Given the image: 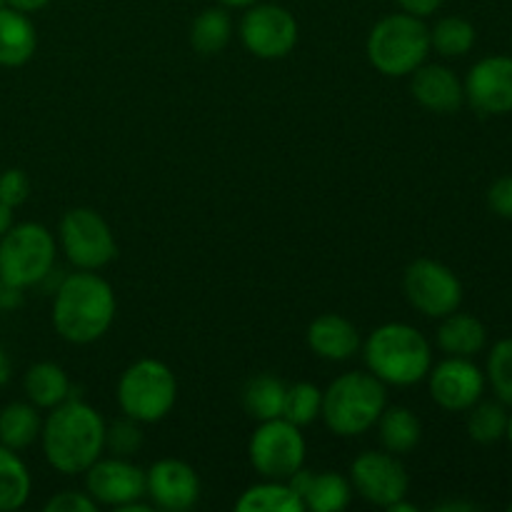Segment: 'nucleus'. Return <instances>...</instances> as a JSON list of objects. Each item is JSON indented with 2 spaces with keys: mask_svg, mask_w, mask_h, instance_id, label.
<instances>
[{
  "mask_svg": "<svg viewBox=\"0 0 512 512\" xmlns=\"http://www.w3.org/2000/svg\"><path fill=\"white\" fill-rule=\"evenodd\" d=\"M308 348L318 358L330 360V363H345L355 358L360 350V333L348 318L338 313H323L308 325Z\"/></svg>",
  "mask_w": 512,
  "mask_h": 512,
  "instance_id": "obj_18",
  "label": "nucleus"
},
{
  "mask_svg": "<svg viewBox=\"0 0 512 512\" xmlns=\"http://www.w3.org/2000/svg\"><path fill=\"white\" fill-rule=\"evenodd\" d=\"M350 485L365 503L388 510L395 500L408 498L410 478L398 455L388 450H365L350 465Z\"/></svg>",
  "mask_w": 512,
  "mask_h": 512,
  "instance_id": "obj_12",
  "label": "nucleus"
},
{
  "mask_svg": "<svg viewBox=\"0 0 512 512\" xmlns=\"http://www.w3.org/2000/svg\"><path fill=\"white\" fill-rule=\"evenodd\" d=\"M23 305V288H15L0 280V310H15Z\"/></svg>",
  "mask_w": 512,
  "mask_h": 512,
  "instance_id": "obj_38",
  "label": "nucleus"
},
{
  "mask_svg": "<svg viewBox=\"0 0 512 512\" xmlns=\"http://www.w3.org/2000/svg\"><path fill=\"white\" fill-rule=\"evenodd\" d=\"M475 40H478L475 25L460 15H445L430 28V50L443 58H463L473 50Z\"/></svg>",
  "mask_w": 512,
  "mask_h": 512,
  "instance_id": "obj_29",
  "label": "nucleus"
},
{
  "mask_svg": "<svg viewBox=\"0 0 512 512\" xmlns=\"http://www.w3.org/2000/svg\"><path fill=\"white\" fill-rule=\"evenodd\" d=\"M370 65L388 78H405L428 60L430 28L410 13L385 15L373 25L365 43Z\"/></svg>",
  "mask_w": 512,
  "mask_h": 512,
  "instance_id": "obj_5",
  "label": "nucleus"
},
{
  "mask_svg": "<svg viewBox=\"0 0 512 512\" xmlns=\"http://www.w3.org/2000/svg\"><path fill=\"white\" fill-rule=\"evenodd\" d=\"M368 373L385 385L423 383L433 368V348L418 328L408 323H385L368 335L363 345Z\"/></svg>",
  "mask_w": 512,
  "mask_h": 512,
  "instance_id": "obj_3",
  "label": "nucleus"
},
{
  "mask_svg": "<svg viewBox=\"0 0 512 512\" xmlns=\"http://www.w3.org/2000/svg\"><path fill=\"white\" fill-rule=\"evenodd\" d=\"M320 408H323V390L318 385L295 383L285 388L283 418L288 423L305 428V425L315 423L320 418Z\"/></svg>",
  "mask_w": 512,
  "mask_h": 512,
  "instance_id": "obj_31",
  "label": "nucleus"
},
{
  "mask_svg": "<svg viewBox=\"0 0 512 512\" xmlns=\"http://www.w3.org/2000/svg\"><path fill=\"white\" fill-rule=\"evenodd\" d=\"M178 403V380L165 363L155 358L135 360L118 380V405L123 415L140 425L160 423Z\"/></svg>",
  "mask_w": 512,
  "mask_h": 512,
  "instance_id": "obj_6",
  "label": "nucleus"
},
{
  "mask_svg": "<svg viewBox=\"0 0 512 512\" xmlns=\"http://www.w3.org/2000/svg\"><path fill=\"white\" fill-rule=\"evenodd\" d=\"M488 208L498 218L512 220V175H503L488 188Z\"/></svg>",
  "mask_w": 512,
  "mask_h": 512,
  "instance_id": "obj_36",
  "label": "nucleus"
},
{
  "mask_svg": "<svg viewBox=\"0 0 512 512\" xmlns=\"http://www.w3.org/2000/svg\"><path fill=\"white\" fill-rule=\"evenodd\" d=\"M30 195V178L25 175V170L20 168H8L0 173V203H5L8 208H18L28 200Z\"/></svg>",
  "mask_w": 512,
  "mask_h": 512,
  "instance_id": "obj_34",
  "label": "nucleus"
},
{
  "mask_svg": "<svg viewBox=\"0 0 512 512\" xmlns=\"http://www.w3.org/2000/svg\"><path fill=\"white\" fill-rule=\"evenodd\" d=\"M470 108L483 115L512 113V55H488L468 70L463 83Z\"/></svg>",
  "mask_w": 512,
  "mask_h": 512,
  "instance_id": "obj_15",
  "label": "nucleus"
},
{
  "mask_svg": "<svg viewBox=\"0 0 512 512\" xmlns=\"http://www.w3.org/2000/svg\"><path fill=\"white\" fill-rule=\"evenodd\" d=\"M353 500V485L345 475L333 473V470H323V473H313L308 490L303 495L305 510L313 512H340L345 510Z\"/></svg>",
  "mask_w": 512,
  "mask_h": 512,
  "instance_id": "obj_28",
  "label": "nucleus"
},
{
  "mask_svg": "<svg viewBox=\"0 0 512 512\" xmlns=\"http://www.w3.org/2000/svg\"><path fill=\"white\" fill-rule=\"evenodd\" d=\"M435 510H440V512H470V510H478V505H473V503H443V505H438Z\"/></svg>",
  "mask_w": 512,
  "mask_h": 512,
  "instance_id": "obj_42",
  "label": "nucleus"
},
{
  "mask_svg": "<svg viewBox=\"0 0 512 512\" xmlns=\"http://www.w3.org/2000/svg\"><path fill=\"white\" fill-rule=\"evenodd\" d=\"M38 50V33L28 13L0 5V65L20 68Z\"/></svg>",
  "mask_w": 512,
  "mask_h": 512,
  "instance_id": "obj_19",
  "label": "nucleus"
},
{
  "mask_svg": "<svg viewBox=\"0 0 512 512\" xmlns=\"http://www.w3.org/2000/svg\"><path fill=\"white\" fill-rule=\"evenodd\" d=\"M43 420L33 403H8L0 410V445L25 450L40 438Z\"/></svg>",
  "mask_w": 512,
  "mask_h": 512,
  "instance_id": "obj_24",
  "label": "nucleus"
},
{
  "mask_svg": "<svg viewBox=\"0 0 512 512\" xmlns=\"http://www.w3.org/2000/svg\"><path fill=\"white\" fill-rule=\"evenodd\" d=\"M388 408V390L383 380L373 373L353 370L335 378L323 390V418L325 428L338 438H358L375 428L383 410Z\"/></svg>",
  "mask_w": 512,
  "mask_h": 512,
  "instance_id": "obj_4",
  "label": "nucleus"
},
{
  "mask_svg": "<svg viewBox=\"0 0 512 512\" xmlns=\"http://www.w3.org/2000/svg\"><path fill=\"white\" fill-rule=\"evenodd\" d=\"M10 373H13V365H10L8 353H5V350L0 348V388H3V385L8 383Z\"/></svg>",
  "mask_w": 512,
  "mask_h": 512,
  "instance_id": "obj_41",
  "label": "nucleus"
},
{
  "mask_svg": "<svg viewBox=\"0 0 512 512\" xmlns=\"http://www.w3.org/2000/svg\"><path fill=\"white\" fill-rule=\"evenodd\" d=\"M505 438H508L510 448H512V413L508 415V430H505Z\"/></svg>",
  "mask_w": 512,
  "mask_h": 512,
  "instance_id": "obj_45",
  "label": "nucleus"
},
{
  "mask_svg": "<svg viewBox=\"0 0 512 512\" xmlns=\"http://www.w3.org/2000/svg\"><path fill=\"white\" fill-rule=\"evenodd\" d=\"M85 490L98 505L120 510L145 498V470L130 458H98L85 470Z\"/></svg>",
  "mask_w": 512,
  "mask_h": 512,
  "instance_id": "obj_14",
  "label": "nucleus"
},
{
  "mask_svg": "<svg viewBox=\"0 0 512 512\" xmlns=\"http://www.w3.org/2000/svg\"><path fill=\"white\" fill-rule=\"evenodd\" d=\"M233 40V18L228 8H205L190 25V45L200 55H218Z\"/></svg>",
  "mask_w": 512,
  "mask_h": 512,
  "instance_id": "obj_25",
  "label": "nucleus"
},
{
  "mask_svg": "<svg viewBox=\"0 0 512 512\" xmlns=\"http://www.w3.org/2000/svg\"><path fill=\"white\" fill-rule=\"evenodd\" d=\"M308 445L298 425L285 418L265 420L248 443V458L263 480H288L305 465Z\"/></svg>",
  "mask_w": 512,
  "mask_h": 512,
  "instance_id": "obj_8",
  "label": "nucleus"
},
{
  "mask_svg": "<svg viewBox=\"0 0 512 512\" xmlns=\"http://www.w3.org/2000/svg\"><path fill=\"white\" fill-rule=\"evenodd\" d=\"M10 228H13V208L0 203V238H3Z\"/></svg>",
  "mask_w": 512,
  "mask_h": 512,
  "instance_id": "obj_40",
  "label": "nucleus"
},
{
  "mask_svg": "<svg viewBox=\"0 0 512 512\" xmlns=\"http://www.w3.org/2000/svg\"><path fill=\"white\" fill-rule=\"evenodd\" d=\"M508 510H510V512H512V503H510V508H508Z\"/></svg>",
  "mask_w": 512,
  "mask_h": 512,
  "instance_id": "obj_46",
  "label": "nucleus"
},
{
  "mask_svg": "<svg viewBox=\"0 0 512 512\" xmlns=\"http://www.w3.org/2000/svg\"><path fill=\"white\" fill-rule=\"evenodd\" d=\"M468 435L480 445H493L505 438L508 430V410L505 403L480 398L473 408L468 410Z\"/></svg>",
  "mask_w": 512,
  "mask_h": 512,
  "instance_id": "obj_30",
  "label": "nucleus"
},
{
  "mask_svg": "<svg viewBox=\"0 0 512 512\" xmlns=\"http://www.w3.org/2000/svg\"><path fill=\"white\" fill-rule=\"evenodd\" d=\"M140 448H143V430L138 420L125 415L123 420L105 425V450L118 458H133Z\"/></svg>",
  "mask_w": 512,
  "mask_h": 512,
  "instance_id": "obj_33",
  "label": "nucleus"
},
{
  "mask_svg": "<svg viewBox=\"0 0 512 512\" xmlns=\"http://www.w3.org/2000/svg\"><path fill=\"white\" fill-rule=\"evenodd\" d=\"M8 8H15L20 10V13H35V10H43L45 5L50 3V0H3Z\"/></svg>",
  "mask_w": 512,
  "mask_h": 512,
  "instance_id": "obj_39",
  "label": "nucleus"
},
{
  "mask_svg": "<svg viewBox=\"0 0 512 512\" xmlns=\"http://www.w3.org/2000/svg\"><path fill=\"white\" fill-rule=\"evenodd\" d=\"M403 290L408 303L425 318L443 320L445 315L460 310L463 283L448 265L433 258H418L405 268Z\"/></svg>",
  "mask_w": 512,
  "mask_h": 512,
  "instance_id": "obj_10",
  "label": "nucleus"
},
{
  "mask_svg": "<svg viewBox=\"0 0 512 512\" xmlns=\"http://www.w3.org/2000/svg\"><path fill=\"white\" fill-rule=\"evenodd\" d=\"M398 3V8L403 10V13H410L415 15V18H430L433 13H438L440 5H443V0H395Z\"/></svg>",
  "mask_w": 512,
  "mask_h": 512,
  "instance_id": "obj_37",
  "label": "nucleus"
},
{
  "mask_svg": "<svg viewBox=\"0 0 512 512\" xmlns=\"http://www.w3.org/2000/svg\"><path fill=\"white\" fill-rule=\"evenodd\" d=\"M55 265V238L40 223H13L0 238V280L15 288L40 285Z\"/></svg>",
  "mask_w": 512,
  "mask_h": 512,
  "instance_id": "obj_7",
  "label": "nucleus"
},
{
  "mask_svg": "<svg viewBox=\"0 0 512 512\" xmlns=\"http://www.w3.org/2000/svg\"><path fill=\"white\" fill-rule=\"evenodd\" d=\"M238 512H305L300 495L285 480H263L250 485L235 503Z\"/></svg>",
  "mask_w": 512,
  "mask_h": 512,
  "instance_id": "obj_23",
  "label": "nucleus"
},
{
  "mask_svg": "<svg viewBox=\"0 0 512 512\" xmlns=\"http://www.w3.org/2000/svg\"><path fill=\"white\" fill-rule=\"evenodd\" d=\"M0 5H3V0H0Z\"/></svg>",
  "mask_w": 512,
  "mask_h": 512,
  "instance_id": "obj_47",
  "label": "nucleus"
},
{
  "mask_svg": "<svg viewBox=\"0 0 512 512\" xmlns=\"http://www.w3.org/2000/svg\"><path fill=\"white\" fill-rule=\"evenodd\" d=\"M118 310L113 285L95 270L65 275L55 288L53 328L73 345H90L110 330Z\"/></svg>",
  "mask_w": 512,
  "mask_h": 512,
  "instance_id": "obj_2",
  "label": "nucleus"
},
{
  "mask_svg": "<svg viewBox=\"0 0 512 512\" xmlns=\"http://www.w3.org/2000/svg\"><path fill=\"white\" fill-rule=\"evenodd\" d=\"M430 398L448 413H465L473 408L485 393V373L473 363V358L448 355L443 363L428 373Z\"/></svg>",
  "mask_w": 512,
  "mask_h": 512,
  "instance_id": "obj_13",
  "label": "nucleus"
},
{
  "mask_svg": "<svg viewBox=\"0 0 512 512\" xmlns=\"http://www.w3.org/2000/svg\"><path fill=\"white\" fill-rule=\"evenodd\" d=\"M410 75H413V80H410V93H413L415 103L423 105L430 113L448 115L460 110V105L465 103L463 80L448 65L423 63Z\"/></svg>",
  "mask_w": 512,
  "mask_h": 512,
  "instance_id": "obj_17",
  "label": "nucleus"
},
{
  "mask_svg": "<svg viewBox=\"0 0 512 512\" xmlns=\"http://www.w3.org/2000/svg\"><path fill=\"white\" fill-rule=\"evenodd\" d=\"M375 425H378L380 443L393 455L410 453V450L418 448L420 438H423V425H420L418 415L410 408H405V405L385 408Z\"/></svg>",
  "mask_w": 512,
  "mask_h": 512,
  "instance_id": "obj_22",
  "label": "nucleus"
},
{
  "mask_svg": "<svg viewBox=\"0 0 512 512\" xmlns=\"http://www.w3.org/2000/svg\"><path fill=\"white\" fill-rule=\"evenodd\" d=\"M485 380L495 390L500 403L512 408V338L498 340L488 353Z\"/></svg>",
  "mask_w": 512,
  "mask_h": 512,
  "instance_id": "obj_32",
  "label": "nucleus"
},
{
  "mask_svg": "<svg viewBox=\"0 0 512 512\" xmlns=\"http://www.w3.org/2000/svg\"><path fill=\"white\" fill-rule=\"evenodd\" d=\"M285 388H288V385L270 373L250 378L243 388L245 413H248L253 420H258V423H265V420H273V418H283Z\"/></svg>",
  "mask_w": 512,
  "mask_h": 512,
  "instance_id": "obj_26",
  "label": "nucleus"
},
{
  "mask_svg": "<svg viewBox=\"0 0 512 512\" xmlns=\"http://www.w3.org/2000/svg\"><path fill=\"white\" fill-rule=\"evenodd\" d=\"M98 503L88 493L78 490H63L45 503V512H95Z\"/></svg>",
  "mask_w": 512,
  "mask_h": 512,
  "instance_id": "obj_35",
  "label": "nucleus"
},
{
  "mask_svg": "<svg viewBox=\"0 0 512 512\" xmlns=\"http://www.w3.org/2000/svg\"><path fill=\"white\" fill-rule=\"evenodd\" d=\"M33 480L18 450L0 445V512L20 510L30 498Z\"/></svg>",
  "mask_w": 512,
  "mask_h": 512,
  "instance_id": "obj_27",
  "label": "nucleus"
},
{
  "mask_svg": "<svg viewBox=\"0 0 512 512\" xmlns=\"http://www.w3.org/2000/svg\"><path fill=\"white\" fill-rule=\"evenodd\" d=\"M60 248L78 270H100L118 258L113 230L93 208H73L63 215Z\"/></svg>",
  "mask_w": 512,
  "mask_h": 512,
  "instance_id": "obj_9",
  "label": "nucleus"
},
{
  "mask_svg": "<svg viewBox=\"0 0 512 512\" xmlns=\"http://www.w3.org/2000/svg\"><path fill=\"white\" fill-rule=\"evenodd\" d=\"M488 345V330L475 315L455 313L445 315L438 328V348L445 355H458V358H475L483 353Z\"/></svg>",
  "mask_w": 512,
  "mask_h": 512,
  "instance_id": "obj_20",
  "label": "nucleus"
},
{
  "mask_svg": "<svg viewBox=\"0 0 512 512\" xmlns=\"http://www.w3.org/2000/svg\"><path fill=\"white\" fill-rule=\"evenodd\" d=\"M23 390L28 403L38 410H53L70 398V378L58 363H35L30 365L23 378Z\"/></svg>",
  "mask_w": 512,
  "mask_h": 512,
  "instance_id": "obj_21",
  "label": "nucleus"
},
{
  "mask_svg": "<svg viewBox=\"0 0 512 512\" xmlns=\"http://www.w3.org/2000/svg\"><path fill=\"white\" fill-rule=\"evenodd\" d=\"M388 512H418V505H413V503H408L405 498H400L390 505Z\"/></svg>",
  "mask_w": 512,
  "mask_h": 512,
  "instance_id": "obj_43",
  "label": "nucleus"
},
{
  "mask_svg": "<svg viewBox=\"0 0 512 512\" xmlns=\"http://www.w3.org/2000/svg\"><path fill=\"white\" fill-rule=\"evenodd\" d=\"M105 420L85 400L68 398L43 420L40 443L50 468L63 475L85 473L105 453Z\"/></svg>",
  "mask_w": 512,
  "mask_h": 512,
  "instance_id": "obj_1",
  "label": "nucleus"
},
{
  "mask_svg": "<svg viewBox=\"0 0 512 512\" xmlns=\"http://www.w3.org/2000/svg\"><path fill=\"white\" fill-rule=\"evenodd\" d=\"M298 35V20L283 5L255 3L245 8L243 20H240V40L255 58H285L298 45Z\"/></svg>",
  "mask_w": 512,
  "mask_h": 512,
  "instance_id": "obj_11",
  "label": "nucleus"
},
{
  "mask_svg": "<svg viewBox=\"0 0 512 512\" xmlns=\"http://www.w3.org/2000/svg\"><path fill=\"white\" fill-rule=\"evenodd\" d=\"M145 495L153 508L185 512L200 500V478L185 460L163 458L145 470Z\"/></svg>",
  "mask_w": 512,
  "mask_h": 512,
  "instance_id": "obj_16",
  "label": "nucleus"
},
{
  "mask_svg": "<svg viewBox=\"0 0 512 512\" xmlns=\"http://www.w3.org/2000/svg\"><path fill=\"white\" fill-rule=\"evenodd\" d=\"M220 5H225V8H250V5L260 3V0H218Z\"/></svg>",
  "mask_w": 512,
  "mask_h": 512,
  "instance_id": "obj_44",
  "label": "nucleus"
}]
</instances>
